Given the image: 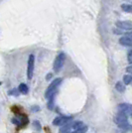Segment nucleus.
I'll return each mask as SVG.
<instances>
[{"mask_svg": "<svg viewBox=\"0 0 132 133\" xmlns=\"http://www.w3.org/2000/svg\"><path fill=\"white\" fill-rule=\"evenodd\" d=\"M19 91L21 92V94H28V90H29V89H28V87L25 84V83H21L20 85H19Z\"/></svg>", "mask_w": 132, "mask_h": 133, "instance_id": "11", "label": "nucleus"}, {"mask_svg": "<svg viewBox=\"0 0 132 133\" xmlns=\"http://www.w3.org/2000/svg\"><path fill=\"white\" fill-rule=\"evenodd\" d=\"M0 84H1V83H0Z\"/></svg>", "mask_w": 132, "mask_h": 133, "instance_id": "20", "label": "nucleus"}, {"mask_svg": "<svg viewBox=\"0 0 132 133\" xmlns=\"http://www.w3.org/2000/svg\"><path fill=\"white\" fill-rule=\"evenodd\" d=\"M115 25L116 27L120 28L122 30L132 31V21H117Z\"/></svg>", "mask_w": 132, "mask_h": 133, "instance_id": "8", "label": "nucleus"}, {"mask_svg": "<svg viewBox=\"0 0 132 133\" xmlns=\"http://www.w3.org/2000/svg\"><path fill=\"white\" fill-rule=\"evenodd\" d=\"M62 78H56L54 79L51 84H50L49 87H48V89L46 90V92H45V97L47 98V99H51V98H54V96H55L56 92H57V89L59 88V85L61 84L62 83Z\"/></svg>", "mask_w": 132, "mask_h": 133, "instance_id": "1", "label": "nucleus"}, {"mask_svg": "<svg viewBox=\"0 0 132 133\" xmlns=\"http://www.w3.org/2000/svg\"><path fill=\"white\" fill-rule=\"evenodd\" d=\"M119 43H120L122 46L132 47V40L129 39V38H128V37H126V36H124V37L120 38V40H119Z\"/></svg>", "mask_w": 132, "mask_h": 133, "instance_id": "9", "label": "nucleus"}, {"mask_svg": "<svg viewBox=\"0 0 132 133\" xmlns=\"http://www.w3.org/2000/svg\"><path fill=\"white\" fill-rule=\"evenodd\" d=\"M65 60H66V55L64 53H61L57 56L55 62H54V71L56 72H59L61 71V69L64 66V63H65Z\"/></svg>", "mask_w": 132, "mask_h": 133, "instance_id": "4", "label": "nucleus"}, {"mask_svg": "<svg viewBox=\"0 0 132 133\" xmlns=\"http://www.w3.org/2000/svg\"><path fill=\"white\" fill-rule=\"evenodd\" d=\"M125 36H126V37H128L129 39L132 40V32H130V33H126V34H125Z\"/></svg>", "mask_w": 132, "mask_h": 133, "instance_id": "18", "label": "nucleus"}, {"mask_svg": "<svg viewBox=\"0 0 132 133\" xmlns=\"http://www.w3.org/2000/svg\"><path fill=\"white\" fill-rule=\"evenodd\" d=\"M114 122L115 124H117L120 128H129V123H128V118H127L126 115L122 114V113H119L114 117Z\"/></svg>", "mask_w": 132, "mask_h": 133, "instance_id": "3", "label": "nucleus"}, {"mask_svg": "<svg viewBox=\"0 0 132 133\" xmlns=\"http://www.w3.org/2000/svg\"><path fill=\"white\" fill-rule=\"evenodd\" d=\"M72 120V117L71 116H58L56 117L53 121V124L56 126H63L67 124L68 122H70Z\"/></svg>", "mask_w": 132, "mask_h": 133, "instance_id": "7", "label": "nucleus"}, {"mask_svg": "<svg viewBox=\"0 0 132 133\" xmlns=\"http://www.w3.org/2000/svg\"><path fill=\"white\" fill-rule=\"evenodd\" d=\"M126 72H131V74H132V64L129 66H127V68H126Z\"/></svg>", "mask_w": 132, "mask_h": 133, "instance_id": "17", "label": "nucleus"}, {"mask_svg": "<svg viewBox=\"0 0 132 133\" xmlns=\"http://www.w3.org/2000/svg\"><path fill=\"white\" fill-rule=\"evenodd\" d=\"M121 8L124 12L127 13H132V4H122Z\"/></svg>", "mask_w": 132, "mask_h": 133, "instance_id": "12", "label": "nucleus"}, {"mask_svg": "<svg viewBox=\"0 0 132 133\" xmlns=\"http://www.w3.org/2000/svg\"><path fill=\"white\" fill-rule=\"evenodd\" d=\"M115 89H116V90H118L119 92H124V91H125V85H124L123 83L118 82V83H116V84H115Z\"/></svg>", "mask_w": 132, "mask_h": 133, "instance_id": "10", "label": "nucleus"}, {"mask_svg": "<svg viewBox=\"0 0 132 133\" xmlns=\"http://www.w3.org/2000/svg\"><path fill=\"white\" fill-rule=\"evenodd\" d=\"M87 130H88V127H87L85 125H83V127L78 128V129H76V130H74V131H72V132H70V133H85Z\"/></svg>", "mask_w": 132, "mask_h": 133, "instance_id": "13", "label": "nucleus"}, {"mask_svg": "<svg viewBox=\"0 0 132 133\" xmlns=\"http://www.w3.org/2000/svg\"><path fill=\"white\" fill-rule=\"evenodd\" d=\"M123 83L124 84H129V83H132V76H129V75H126L123 77Z\"/></svg>", "mask_w": 132, "mask_h": 133, "instance_id": "14", "label": "nucleus"}, {"mask_svg": "<svg viewBox=\"0 0 132 133\" xmlns=\"http://www.w3.org/2000/svg\"><path fill=\"white\" fill-rule=\"evenodd\" d=\"M83 125L84 124L82 121H70L65 125H63V127L61 128L60 130V133H70L74 130H76V129L83 127Z\"/></svg>", "mask_w": 132, "mask_h": 133, "instance_id": "2", "label": "nucleus"}, {"mask_svg": "<svg viewBox=\"0 0 132 133\" xmlns=\"http://www.w3.org/2000/svg\"><path fill=\"white\" fill-rule=\"evenodd\" d=\"M127 59H128V62L132 64V50H130L128 52V55H127Z\"/></svg>", "mask_w": 132, "mask_h": 133, "instance_id": "16", "label": "nucleus"}, {"mask_svg": "<svg viewBox=\"0 0 132 133\" xmlns=\"http://www.w3.org/2000/svg\"><path fill=\"white\" fill-rule=\"evenodd\" d=\"M117 111L119 113H122L126 116H131L132 115V105L129 103H120L117 106Z\"/></svg>", "mask_w": 132, "mask_h": 133, "instance_id": "5", "label": "nucleus"}, {"mask_svg": "<svg viewBox=\"0 0 132 133\" xmlns=\"http://www.w3.org/2000/svg\"><path fill=\"white\" fill-rule=\"evenodd\" d=\"M34 68H35V57L34 55L29 56L28 59V68H27V78L28 79H31L33 78Z\"/></svg>", "mask_w": 132, "mask_h": 133, "instance_id": "6", "label": "nucleus"}, {"mask_svg": "<svg viewBox=\"0 0 132 133\" xmlns=\"http://www.w3.org/2000/svg\"><path fill=\"white\" fill-rule=\"evenodd\" d=\"M51 76H52V75H51V74H49V76H48V77H47V78H48V79H49V78H51Z\"/></svg>", "mask_w": 132, "mask_h": 133, "instance_id": "19", "label": "nucleus"}, {"mask_svg": "<svg viewBox=\"0 0 132 133\" xmlns=\"http://www.w3.org/2000/svg\"><path fill=\"white\" fill-rule=\"evenodd\" d=\"M19 89H12V90H10L8 94H10V95H18L19 94Z\"/></svg>", "mask_w": 132, "mask_h": 133, "instance_id": "15", "label": "nucleus"}]
</instances>
